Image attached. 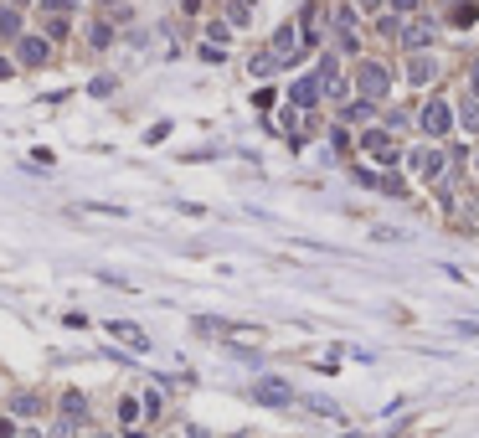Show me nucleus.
I'll use <instances>...</instances> for the list:
<instances>
[{"instance_id":"obj_14","label":"nucleus","mask_w":479,"mask_h":438,"mask_svg":"<svg viewBox=\"0 0 479 438\" xmlns=\"http://www.w3.org/2000/svg\"><path fill=\"white\" fill-rule=\"evenodd\" d=\"M474 16H479V11L464 0V6H453V26H474Z\"/></svg>"},{"instance_id":"obj_22","label":"nucleus","mask_w":479,"mask_h":438,"mask_svg":"<svg viewBox=\"0 0 479 438\" xmlns=\"http://www.w3.org/2000/svg\"><path fill=\"white\" fill-rule=\"evenodd\" d=\"M0 78H11V62H6V57H0Z\"/></svg>"},{"instance_id":"obj_10","label":"nucleus","mask_w":479,"mask_h":438,"mask_svg":"<svg viewBox=\"0 0 479 438\" xmlns=\"http://www.w3.org/2000/svg\"><path fill=\"white\" fill-rule=\"evenodd\" d=\"M83 412H88V402H83V392H68V397H62V418H83Z\"/></svg>"},{"instance_id":"obj_3","label":"nucleus","mask_w":479,"mask_h":438,"mask_svg":"<svg viewBox=\"0 0 479 438\" xmlns=\"http://www.w3.org/2000/svg\"><path fill=\"white\" fill-rule=\"evenodd\" d=\"M16 57H21V68H41L52 52H47V41H41V36H16Z\"/></svg>"},{"instance_id":"obj_9","label":"nucleus","mask_w":479,"mask_h":438,"mask_svg":"<svg viewBox=\"0 0 479 438\" xmlns=\"http://www.w3.org/2000/svg\"><path fill=\"white\" fill-rule=\"evenodd\" d=\"M433 41V21H418V26H407V47H428Z\"/></svg>"},{"instance_id":"obj_5","label":"nucleus","mask_w":479,"mask_h":438,"mask_svg":"<svg viewBox=\"0 0 479 438\" xmlns=\"http://www.w3.org/2000/svg\"><path fill=\"white\" fill-rule=\"evenodd\" d=\"M108 335H119L124 345H135V350H149V335L140 330V325H129V320H114V325H108Z\"/></svg>"},{"instance_id":"obj_25","label":"nucleus","mask_w":479,"mask_h":438,"mask_svg":"<svg viewBox=\"0 0 479 438\" xmlns=\"http://www.w3.org/2000/svg\"><path fill=\"white\" fill-rule=\"evenodd\" d=\"M103 6H114V0H103Z\"/></svg>"},{"instance_id":"obj_15","label":"nucleus","mask_w":479,"mask_h":438,"mask_svg":"<svg viewBox=\"0 0 479 438\" xmlns=\"http://www.w3.org/2000/svg\"><path fill=\"white\" fill-rule=\"evenodd\" d=\"M412 78L428 83V78H433V57H412Z\"/></svg>"},{"instance_id":"obj_26","label":"nucleus","mask_w":479,"mask_h":438,"mask_svg":"<svg viewBox=\"0 0 479 438\" xmlns=\"http://www.w3.org/2000/svg\"><path fill=\"white\" fill-rule=\"evenodd\" d=\"M68 6H78V0H68Z\"/></svg>"},{"instance_id":"obj_7","label":"nucleus","mask_w":479,"mask_h":438,"mask_svg":"<svg viewBox=\"0 0 479 438\" xmlns=\"http://www.w3.org/2000/svg\"><path fill=\"white\" fill-rule=\"evenodd\" d=\"M361 145L372 150V155H381V160H397V145H391V140L381 135V129H366V135H361Z\"/></svg>"},{"instance_id":"obj_20","label":"nucleus","mask_w":479,"mask_h":438,"mask_svg":"<svg viewBox=\"0 0 479 438\" xmlns=\"http://www.w3.org/2000/svg\"><path fill=\"white\" fill-rule=\"evenodd\" d=\"M391 11H418V0H391Z\"/></svg>"},{"instance_id":"obj_2","label":"nucleus","mask_w":479,"mask_h":438,"mask_svg":"<svg viewBox=\"0 0 479 438\" xmlns=\"http://www.w3.org/2000/svg\"><path fill=\"white\" fill-rule=\"evenodd\" d=\"M356 88H361V98L372 103L386 93V68H377V62H361V73H356Z\"/></svg>"},{"instance_id":"obj_11","label":"nucleus","mask_w":479,"mask_h":438,"mask_svg":"<svg viewBox=\"0 0 479 438\" xmlns=\"http://www.w3.org/2000/svg\"><path fill=\"white\" fill-rule=\"evenodd\" d=\"M273 47H278L273 57L284 62V57H289V47H294V26H284V31H278V36H273Z\"/></svg>"},{"instance_id":"obj_12","label":"nucleus","mask_w":479,"mask_h":438,"mask_svg":"<svg viewBox=\"0 0 479 438\" xmlns=\"http://www.w3.org/2000/svg\"><path fill=\"white\" fill-rule=\"evenodd\" d=\"M0 36H21V16L16 11H0Z\"/></svg>"},{"instance_id":"obj_1","label":"nucleus","mask_w":479,"mask_h":438,"mask_svg":"<svg viewBox=\"0 0 479 438\" xmlns=\"http://www.w3.org/2000/svg\"><path fill=\"white\" fill-rule=\"evenodd\" d=\"M253 397L263 402V407H289V402H294V387L278 382V377H263V382L253 387Z\"/></svg>"},{"instance_id":"obj_8","label":"nucleus","mask_w":479,"mask_h":438,"mask_svg":"<svg viewBox=\"0 0 479 438\" xmlns=\"http://www.w3.org/2000/svg\"><path fill=\"white\" fill-rule=\"evenodd\" d=\"M289 98H294L299 108H310V103L320 98V78H299V83L289 88Z\"/></svg>"},{"instance_id":"obj_17","label":"nucleus","mask_w":479,"mask_h":438,"mask_svg":"<svg viewBox=\"0 0 479 438\" xmlns=\"http://www.w3.org/2000/svg\"><path fill=\"white\" fill-rule=\"evenodd\" d=\"M119 418H124V423H135V418H140V402H135V397H124V402H119Z\"/></svg>"},{"instance_id":"obj_23","label":"nucleus","mask_w":479,"mask_h":438,"mask_svg":"<svg viewBox=\"0 0 479 438\" xmlns=\"http://www.w3.org/2000/svg\"><path fill=\"white\" fill-rule=\"evenodd\" d=\"M361 6H381V0H361Z\"/></svg>"},{"instance_id":"obj_24","label":"nucleus","mask_w":479,"mask_h":438,"mask_svg":"<svg viewBox=\"0 0 479 438\" xmlns=\"http://www.w3.org/2000/svg\"><path fill=\"white\" fill-rule=\"evenodd\" d=\"M93 438H108V433H93Z\"/></svg>"},{"instance_id":"obj_21","label":"nucleus","mask_w":479,"mask_h":438,"mask_svg":"<svg viewBox=\"0 0 479 438\" xmlns=\"http://www.w3.org/2000/svg\"><path fill=\"white\" fill-rule=\"evenodd\" d=\"M469 88H474V98H479V62L469 68Z\"/></svg>"},{"instance_id":"obj_27","label":"nucleus","mask_w":479,"mask_h":438,"mask_svg":"<svg viewBox=\"0 0 479 438\" xmlns=\"http://www.w3.org/2000/svg\"><path fill=\"white\" fill-rule=\"evenodd\" d=\"M345 438H351V433H345Z\"/></svg>"},{"instance_id":"obj_13","label":"nucleus","mask_w":479,"mask_h":438,"mask_svg":"<svg viewBox=\"0 0 479 438\" xmlns=\"http://www.w3.org/2000/svg\"><path fill=\"white\" fill-rule=\"evenodd\" d=\"M11 407H16V418H31V412H36V397H31V392H21Z\"/></svg>"},{"instance_id":"obj_16","label":"nucleus","mask_w":479,"mask_h":438,"mask_svg":"<svg viewBox=\"0 0 479 438\" xmlns=\"http://www.w3.org/2000/svg\"><path fill=\"white\" fill-rule=\"evenodd\" d=\"M459 119H464V129H479V103H464Z\"/></svg>"},{"instance_id":"obj_4","label":"nucleus","mask_w":479,"mask_h":438,"mask_svg":"<svg viewBox=\"0 0 479 438\" xmlns=\"http://www.w3.org/2000/svg\"><path fill=\"white\" fill-rule=\"evenodd\" d=\"M423 129H428V135H448V103L443 98L423 103Z\"/></svg>"},{"instance_id":"obj_6","label":"nucleus","mask_w":479,"mask_h":438,"mask_svg":"<svg viewBox=\"0 0 479 438\" xmlns=\"http://www.w3.org/2000/svg\"><path fill=\"white\" fill-rule=\"evenodd\" d=\"M412 165H418L423 181H438V175H443V155H438V150H418V155H412Z\"/></svg>"},{"instance_id":"obj_18","label":"nucleus","mask_w":479,"mask_h":438,"mask_svg":"<svg viewBox=\"0 0 479 438\" xmlns=\"http://www.w3.org/2000/svg\"><path fill=\"white\" fill-rule=\"evenodd\" d=\"M310 407L325 412V418H340V407H335V402H325V397H310Z\"/></svg>"},{"instance_id":"obj_19","label":"nucleus","mask_w":479,"mask_h":438,"mask_svg":"<svg viewBox=\"0 0 479 438\" xmlns=\"http://www.w3.org/2000/svg\"><path fill=\"white\" fill-rule=\"evenodd\" d=\"M273 62H278V57H253V78H263V73H273Z\"/></svg>"}]
</instances>
